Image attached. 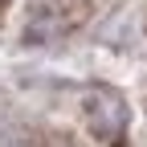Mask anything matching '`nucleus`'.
Segmentation results:
<instances>
[{"instance_id": "2", "label": "nucleus", "mask_w": 147, "mask_h": 147, "mask_svg": "<svg viewBox=\"0 0 147 147\" xmlns=\"http://www.w3.org/2000/svg\"><path fill=\"white\" fill-rule=\"evenodd\" d=\"M0 147H8V143H0Z\"/></svg>"}, {"instance_id": "1", "label": "nucleus", "mask_w": 147, "mask_h": 147, "mask_svg": "<svg viewBox=\"0 0 147 147\" xmlns=\"http://www.w3.org/2000/svg\"><path fill=\"white\" fill-rule=\"evenodd\" d=\"M82 119H86V131L94 135L98 143L123 147L127 123H131V110H127L123 94H115V90H90L86 102H82Z\"/></svg>"}]
</instances>
